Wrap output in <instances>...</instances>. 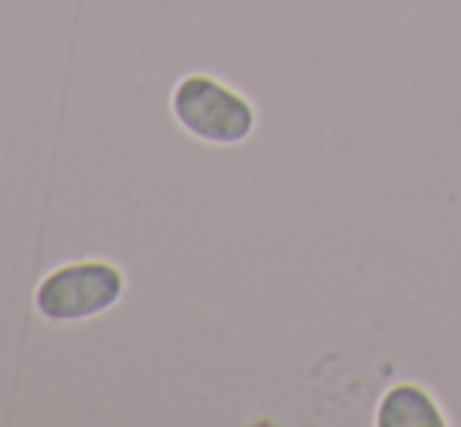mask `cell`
<instances>
[{
	"instance_id": "obj_2",
	"label": "cell",
	"mask_w": 461,
	"mask_h": 427,
	"mask_svg": "<svg viewBox=\"0 0 461 427\" xmlns=\"http://www.w3.org/2000/svg\"><path fill=\"white\" fill-rule=\"evenodd\" d=\"M126 295V274L107 258H82L44 274L35 286V312L50 323L101 318Z\"/></svg>"
},
{
	"instance_id": "obj_1",
	"label": "cell",
	"mask_w": 461,
	"mask_h": 427,
	"mask_svg": "<svg viewBox=\"0 0 461 427\" xmlns=\"http://www.w3.org/2000/svg\"><path fill=\"white\" fill-rule=\"evenodd\" d=\"M170 114L183 132L217 148L245 145L261 123L255 101L211 73L183 76L173 86Z\"/></svg>"
},
{
	"instance_id": "obj_3",
	"label": "cell",
	"mask_w": 461,
	"mask_h": 427,
	"mask_svg": "<svg viewBox=\"0 0 461 427\" xmlns=\"http://www.w3.org/2000/svg\"><path fill=\"white\" fill-rule=\"evenodd\" d=\"M376 427H449L443 403L418 380H395L374 405Z\"/></svg>"
}]
</instances>
